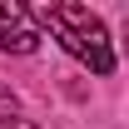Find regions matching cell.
Returning <instances> with one entry per match:
<instances>
[{
	"label": "cell",
	"instance_id": "cell-1",
	"mask_svg": "<svg viewBox=\"0 0 129 129\" xmlns=\"http://www.w3.org/2000/svg\"><path fill=\"white\" fill-rule=\"evenodd\" d=\"M30 20L50 25V30L60 35V45L84 60L94 75H109L114 70V50H109V30H104V20L89 15V5H35Z\"/></svg>",
	"mask_w": 129,
	"mask_h": 129
},
{
	"label": "cell",
	"instance_id": "cell-2",
	"mask_svg": "<svg viewBox=\"0 0 129 129\" xmlns=\"http://www.w3.org/2000/svg\"><path fill=\"white\" fill-rule=\"evenodd\" d=\"M40 45V30H35V20L25 5L15 0H0V50H15V55H30Z\"/></svg>",
	"mask_w": 129,
	"mask_h": 129
},
{
	"label": "cell",
	"instance_id": "cell-3",
	"mask_svg": "<svg viewBox=\"0 0 129 129\" xmlns=\"http://www.w3.org/2000/svg\"><path fill=\"white\" fill-rule=\"evenodd\" d=\"M0 114H5V119H10V114H15V94H10V89H5V84H0Z\"/></svg>",
	"mask_w": 129,
	"mask_h": 129
},
{
	"label": "cell",
	"instance_id": "cell-4",
	"mask_svg": "<svg viewBox=\"0 0 129 129\" xmlns=\"http://www.w3.org/2000/svg\"><path fill=\"white\" fill-rule=\"evenodd\" d=\"M0 129H35L30 119H20V114H10V119H0Z\"/></svg>",
	"mask_w": 129,
	"mask_h": 129
}]
</instances>
